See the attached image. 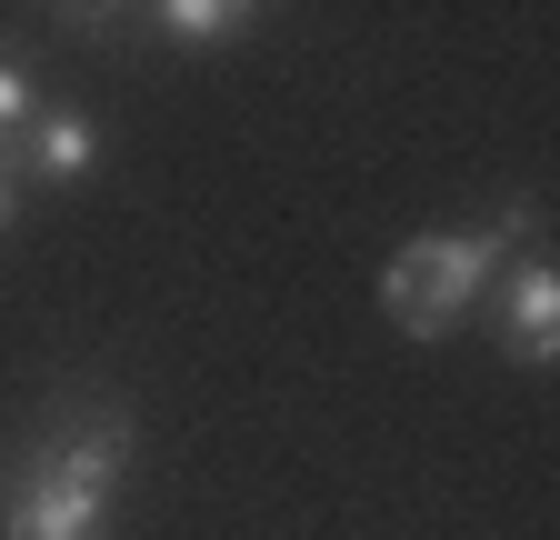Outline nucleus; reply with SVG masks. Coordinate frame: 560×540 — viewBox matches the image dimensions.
<instances>
[{
    "label": "nucleus",
    "mask_w": 560,
    "mask_h": 540,
    "mask_svg": "<svg viewBox=\"0 0 560 540\" xmlns=\"http://www.w3.org/2000/svg\"><path fill=\"white\" fill-rule=\"evenodd\" d=\"M60 11H70V21H81V31H110V21L130 11V0H60Z\"/></svg>",
    "instance_id": "obj_7"
},
{
    "label": "nucleus",
    "mask_w": 560,
    "mask_h": 540,
    "mask_svg": "<svg viewBox=\"0 0 560 540\" xmlns=\"http://www.w3.org/2000/svg\"><path fill=\"white\" fill-rule=\"evenodd\" d=\"M40 101H31V81H21V60L0 50V141H21V120H31Z\"/></svg>",
    "instance_id": "obj_6"
},
{
    "label": "nucleus",
    "mask_w": 560,
    "mask_h": 540,
    "mask_svg": "<svg viewBox=\"0 0 560 540\" xmlns=\"http://www.w3.org/2000/svg\"><path fill=\"white\" fill-rule=\"evenodd\" d=\"M130 470V411L110 390H70L11 450L0 481V540H110V501Z\"/></svg>",
    "instance_id": "obj_1"
},
{
    "label": "nucleus",
    "mask_w": 560,
    "mask_h": 540,
    "mask_svg": "<svg viewBox=\"0 0 560 540\" xmlns=\"http://www.w3.org/2000/svg\"><path fill=\"white\" fill-rule=\"evenodd\" d=\"M490 291H501V330H511V361H560V270L530 250L521 270H511V281H490Z\"/></svg>",
    "instance_id": "obj_3"
},
{
    "label": "nucleus",
    "mask_w": 560,
    "mask_h": 540,
    "mask_svg": "<svg viewBox=\"0 0 560 540\" xmlns=\"http://www.w3.org/2000/svg\"><path fill=\"white\" fill-rule=\"evenodd\" d=\"M151 11H161L171 40H231V31L260 21V0H151Z\"/></svg>",
    "instance_id": "obj_5"
},
{
    "label": "nucleus",
    "mask_w": 560,
    "mask_h": 540,
    "mask_svg": "<svg viewBox=\"0 0 560 540\" xmlns=\"http://www.w3.org/2000/svg\"><path fill=\"white\" fill-rule=\"evenodd\" d=\"M21 221V200H11V161H0V231H11Z\"/></svg>",
    "instance_id": "obj_8"
},
{
    "label": "nucleus",
    "mask_w": 560,
    "mask_h": 540,
    "mask_svg": "<svg viewBox=\"0 0 560 540\" xmlns=\"http://www.w3.org/2000/svg\"><path fill=\"white\" fill-rule=\"evenodd\" d=\"M540 240V200H511L501 221H480V231H431V240H400L381 260V310L410 330V341H441V330H460L490 281H501V260Z\"/></svg>",
    "instance_id": "obj_2"
},
{
    "label": "nucleus",
    "mask_w": 560,
    "mask_h": 540,
    "mask_svg": "<svg viewBox=\"0 0 560 540\" xmlns=\"http://www.w3.org/2000/svg\"><path fill=\"white\" fill-rule=\"evenodd\" d=\"M21 171H40V180H91L101 171V120L91 110H31L21 120Z\"/></svg>",
    "instance_id": "obj_4"
}]
</instances>
